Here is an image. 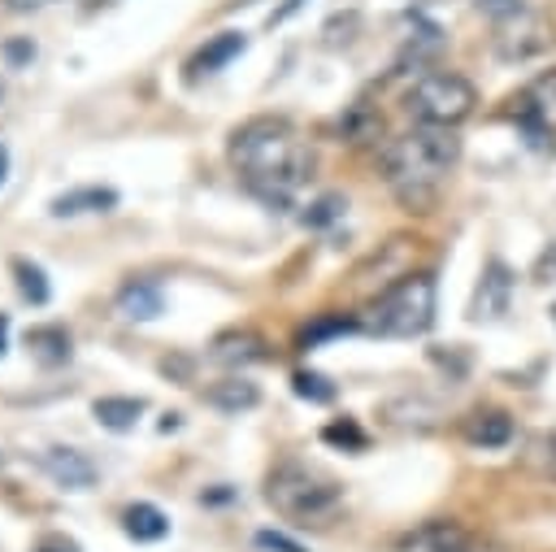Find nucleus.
Wrapping results in <instances>:
<instances>
[{
    "label": "nucleus",
    "instance_id": "393cba45",
    "mask_svg": "<svg viewBox=\"0 0 556 552\" xmlns=\"http://www.w3.org/2000/svg\"><path fill=\"white\" fill-rule=\"evenodd\" d=\"M339 209H343V200H339V196H321V200L313 204V213H308V222H313V226H321V222H330V217H334Z\"/></svg>",
    "mask_w": 556,
    "mask_h": 552
},
{
    "label": "nucleus",
    "instance_id": "9b49d317",
    "mask_svg": "<svg viewBox=\"0 0 556 552\" xmlns=\"http://www.w3.org/2000/svg\"><path fill=\"white\" fill-rule=\"evenodd\" d=\"M117 313L130 317V322H152V317L165 313V296H161V287L152 278H135V283H126L117 291Z\"/></svg>",
    "mask_w": 556,
    "mask_h": 552
},
{
    "label": "nucleus",
    "instance_id": "aec40b11",
    "mask_svg": "<svg viewBox=\"0 0 556 552\" xmlns=\"http://www.w3.org/2000/svg\"><path fill=\"white\" fill-rule=\"evenodd\" d=\"M26 343H30V352H35L43 365H56V361L70 356V335H65L61 326H35V330L26 335Z\"/></svg>",
    "mask_w": 556,
    "mask_h": 552
},
{
    "label": "nucleus",
    "instance_id": "dca6fc26",
    "mask_svg": "<svg viewBox=\"0 0 556 552\" xmlns=\"http://www.w3.org/2000/svg\"><path fill=\"white\" fill-rule=\"evenodd\" d=\"M122 530H126L135 543H156V539L169 535V517H165L156 504L139 500V504H130V509L122 513Z\"/></svg>",
    "mask_w": 556,
    "mask_h": 552
},
{
    "label": "nucleus",
    "instance_id": "bb28decb",
    "mask_svg": "<svg viewBox=\"0 0 556 552\" xmlns=\"http://www.w3.org/2000/svg\"><path fill=\"white\" fill-rule=\"evenodd\" d=\"M465 552H508L504 543H495V539H469V548Z\"/></svg>",
    "mask_w": 556,
    "mask_h": 552
},
{
    "label": "nucleus",
    "instance_id": "cd10ccee",
    "mask_svg": "<svg viewBox=\"0 0 556 552\" xmlns=\"http://www.w3.org/2000/svg\"><path fill=\"white\" fill-rule=\"evenodd\" d=\"M9 9H17V13H30V9H48V4H56V0H4Z\"/></svg>",
    "mask_w": 556,
    "mask_h": 552
},
{
    "label": "nucleus",
    "instance_id": "7c9ffc66",
    "mask_svg": "<svg viewBox=\"0 0 556 552\" xmlns=\"http://www.w3.org/2000/svg\"><path fill=\"white\" fill-rule=\"evenodd\" d=\"M4 178H9V148L0 143V183H4Z\"/></svg>",
    "mask_w": 556,
    "mask_h": 552
},
{
    "label": "nucleus",
    "instance_id": "a878e982",
    "mask_svg": "<svg viewBox=\"0 0 556 552\" xmlns=\"http://www.w3.org/2000/svg\"><path fill=\"white\" fill-rule=\"evenodd\" d=\"M300 4H304V0H287L282 9H274V13H269V26H274V22H287L291 13H300Z\"/></svg>",
    "mask_w": 556,
    "mask_h": 552
},
{
    "label": "nucleus",
    "instance_id": "473e14b6",
    "mask_svg": "<svg viewBox=\"0 0 556 552\" xmlns=\"http://www.w3.org/2000/svg\"><path fill=\"white\" fill-rule=\"evenodd\" d=\"M552 322H556V304H552Z\"/></svg>",
    "mask_w": 556,
    "mask_h": 552
},
{
    "label": "nucleus",
    "instance_id": "2f4dec72",
    "mask_svg": "<svg viewBox=\"0 0 556 552\" xmlns=\"http://www.w3.org/2000/svg\"><path fill=\"white\" fill-rule=\"evenodd\" d=\"M39 552H74V548H39Z\"/></svg>",
    "mask_w": 556,
    "mask_h": 552
},
{
    "label": "nucleus",
    "instance_id": "1a4fd4ad",
    "mask_svg": "<svg viewBox=\"0 0 556 552\" xmlns=\"http://www.w3.org/2000/svg\"><path fill=\"white\" fill-rule=\"evenodd\" d=\"M508 296H513V274H508L504 261H491L482 283H478V296H473V317L482 322V317L508 313Z\"/></svg>",
    "mask_w": 556,
    "mask_h": 552
},
{
    "label": "nucleus",
    "instance_id": "c756f323",
    "mask_svg": "<svg viewBox=\"0 0 556 552\" xmlns=\"http://www.w3.org/2000/svg\"><path fill=\"white\" fill-rule=\"evenodd\" d=\"M9 352V313H0V356Z\"/></svg>",
    "mask_w": 556,
    "mask_h": 552
},
{
    "label": "nucleus",
    "instance_id": "4be33fe9",
    "mask_svg": "<svg viewBox=\"0 0 556 552\" xmlns=\"http://www.w3.org/2000/svg\"><path fill=\"white\" fill-rule=\"evenodd\" d=\"M291 391H295L300 400H308V404H330V400H334V382H330L326 374H313V369H300V374L291 378Z\"/></svg>",
    "mask_w": 556,
    "mask_h": 552
},
{
    "label": "nucleus",
    "instance_id": "4468645a",
    "mask_svg": "<svg viewBox=\"0 0 556 552\" xmlns=\"http://www.w3.org/2000/svg\"><path fill=\"white\" fill-rule=\"evenodd\" d=\"M204 400H208L213 409H222V413H243V409H256V404H261V387H256L252 378L230 374V378H217V382L204 391Z\"/></svg>",
    "mask_w": 556,
    "mask_h": 552
},
{
    "label": "nucleus",
    "instance_id": "c85d7f7f",
    "mask_svg": "<svg viewBox=\"0 0 556 552\" xmlns=\"http://www.w3.org/2000/svg\"><path fill=\"white\" fill-rule=\"evenodd\" d=\"M4 57H9V61H26V57H35V48H30V43H9Z\"/></svg>",
    "mask_w": 556,
    "mask_h": 552
},
{
    "label": "nucleus",
    "instance_id": "9d476101",
    "mask_svg": "<svg viewBox=\"0 0 556 552\" xmlns=\"http://www.w3.org/2000/svg\"><path fill=\"white\" fill-rule=\"evenodd\" d=\"M109 209H117L113 187H74V191L52 196V204H48L52 217H83V213H109Z\"/></svg>",
    "mask_w": 556,
    "mask_h": 552
},
{
    "label": "nucleus",
    "instance_id": "20e7f679",
    "mask_svg": "<svg viewBox=\"0 0 556 552\" xmlns=\"http://www.w3.org/2000/svg\"><path fill=\"white\" fill-rule=\"evenodd\" d=\"M265 500L287 517V522H300V526H321L330 522L339 509H343V487L304 465V461H282L278 469H269L265 478Z\"/></svg>",
    "mask_w": 556,
    "mask_h": 552
},
{
    "label": "nucleus",
    "instance_id": "f3484780",
    "mask_svg": "<svg viewBox=\"0 0 556 552\" xmlns=\"http://www.w3.org/2000/svg\"><path fill=\"white\" fill-rule=\"evenodd\" d=\"M521 465H526L530 474L556 482V426H543V430H534V435L526 439V448H521Z\"/></svg>",
    "mask_w": 556,
    "mask_h": 552
},
{
    "label": "nucleus",
    "instance_id": "a211bd4d",
    "mask_svg": "<svg viewBox=\"0 0 556 552\" xmlns=\"http://www.w3.org/2000/svg\"><path fill=\"white\" fill-rule=\"evenodd\" d=\"M91 413H96V422L104 430H130L139 422V413H143V400L139 396H100L91 404Z\"/></svg>",
    "mask_w": 556,
    "mask_h": 552
},
{
    "label": "nucleus",
    "instance_id": "f257e3e1",
    "mask_svg": "<svg viewBox=\"0 0 556 552\" xmlns=\"http://www.w3.org/2000/svg\"><path fill=\"white\" fill-rule=\"evenodd\" d=\"M230 165L243 174V183L261 196V200H287L308 165H313V152L304 143V135L287 122V117H248L243 126H235L230 135Z\"/></svg>",
    "mask_w": 556,
    "mask_h": 552
},
{
    "label": "nucleus",
    "instance_id": "6ab92c4d",
    "mask_svg": "<svg viewBox=\"0 0 556 552\" xmlns=\"http://www.w3.org/2000/svg\"><path fill=\"white\" fill-rule=\"evenodd\" d=\"M13 278H17L22 300H30V304H48V300H52V287H48L43 265H35V261H26V256H13Z\"/></svg>",
    "mask_w": 556,
    "mask_h": 552
},
{
    "label": "nucleus",
    "instance_id": "f8f14e48",
    "mask_svg": "<svg viewBox=\"0 0 556 552\" xmlns=\"http://www.w3.org/2000/svg\"><path fill=\"white\" fill-rule=\"evenodd\" d=\"M460 430H465V439L473 448H504V443H513V417L504 409H478V413L465 417Z\"/></svg>",
    "mask_w": 556,
    "mask_h": 552
},
{
    "label": "nucleus",
    "instance_id": "423d86ee",
    "mask_svg": "<svg viewBox=\"0 0 556 552\" xmlns=\"http://www.w3.org/2000/svg\"><path fill=\"white\" fill-rule=\"evenodd\" d=\"M513 122L526 130V139L543 143L556 139V65L534 74L517 96H513Z\"/></svg>",
    "mask_w": 556,
    "mask_h": 552
},
{
    "label": "nucleus",
    "instance_id": "412c9836",
    "mask_svg": "<svg viewBox=\"0 0 556 552\" xmlns=\"http://www.w3.org/2000/svg\"><path fill=\"white\" fill-rule=\"evenodd\" d=\"M352 330H361V317H317L313 326H304L300 330V348H317L321 339H334V335H352Z\"/></svg>",
    "mask_w": 556,
    "mask_h": 552
},
{
    "label": "nucleus",
    "instance_id": "7ed1b4c3",
    "mask_svg": "<svg viewBox=\"0 0 556 552\" xmlns=\"http://www.w3.org/2000/svg\"><path fill=\"white\" fill-rule=\"evenodd\" d=\"M434 304H439V287H434V274L430 269H408L404 278H395L391 287H382L365 317H361V330L378 335V339H417L434 326Z\"/></svg>",
    "mask_w": 556,
    "mask_h": 552
},
{
    "label": "nucleus",
    "instance_id": "6e6552de",
    "mask_svg": "<svg viewBox=\"0 0 556 552\" xmlns=\"http://www.w3.org/2000/svg\"><path fill=\"white\" fill-rule=\"evenodd\" d=\"M39 465H43V474L56 482V487H65V491H87V487H96V465H91V456L87 452H78V448H48L43 456H39Z\"/></svg>",
    "mask_w": 556,
    "mask_h": 552
},
{
    "label": "nucleus",
    "instance_id": "ddd939ff",
    "mask_svg": "<svg viewBox=\"0 0 556 552\" xmlns=\"http://www.w3.org/2000/svg\"><path fill=\"white\" fill-rule=\"evenodd\" d=\"M243 48H248V35H243V30H222V35H213V39L187 61V70H191V74H217V70H226Z\"/></svg>",
    "mask_w": 556,
    "mask_h": 552
},
{
    "label": "nucleus",
    "instance_id": "39448f33",
    "mask_svg": "<svg viewBox=\"0 0 556 552\" xmlns=\"http://www.w3.org/2000/svg\"><path fill=\"white\" fill-rule=\"evenodd\" d=\"M478 104V91L465 74L456 70H426L413 78V87L404 91V109L408 117L426 122V126H460Z\"/></svg>",
    "mask_w": 556,
    "mask_h": 552
},
{
    "label": "nucleus",
    "instance_id": "0eeeda50",
    "mask_svg": "<svg viewBox=\"0 0 556 552\" xmlns=\"http://www.w3.org/2000/svg\"><path fill=\"white\" fill-rule=\"evenodd\" d=\"M469 530L460 522H447V517H434V522H421L413 530H404L395 539V552H465L469 548Z\"/></svg>",
    "mask_w": 556,
    "mask_h": 552
},
{
    "label": "nucleus",
    "instance_id": "5701e85b",
    "mask_svg": "<svg viewBox=\"0 0 556 552\" xmlns=\"http://www.w3.org/2000/svg\"><path fill=\"white\" fill-rule=\"evenodd\" d=\"M321 439H326V443H334V448H352V452H361V448H365V430H361L352 417L330 422V426L321 430Z\"/></svg>",
    "mask_w": 556,
    "mask_h": 552
},
{
    "label": "nucleus",
    "instance_id": "2eb2a0df",
    "mask_svg": "<svg viewBox=\"0 0 556 552\" xmlns=\"http://www.w3.org/2000/svg\"><path fill=\"white\" fill-rule=\"evenodd\" d=\"M208 356L222 361V365H252V361L265 356V343H261L256 330H226V335L213 339V352Z\"/></svg>",
    "mask_w": 556,
    "mask_h": 552
},
{
    "label": "nucleus",
    "instance_id": "f03ea898",
    "mask_svg": "<svg viewBox=\"0 0 556 552\" xmlns=\"http://www.w3.org/2000/svg\"><path fill=\"white\" fill-rule=\"evenodd\" d=\"M460 161V139L452 126H426L417 122L413 130L395 135L382 148V174L387 187L395 191V200L408 213H430L443 196L447 174Z\"/></svg>",
    "mask_w": 556,
    "mask_h": 552
},
{
    "label": "nucleus",
    "instance_id": "b1692460",
    "mask_svg": "<svg viewBox=\"0 0 556 552\" xmlns=\"http://www.w3.org/2000/svg\"><path fill=\"white\" fill-rule=\"evenodd\" d=\"M256 548H265V552H308V548H300L295 539H287V535H278V530H261V535H256Z\"/></svg>",
    "mask_w": 556,
    "mask_h": 552
}]
</instances>
